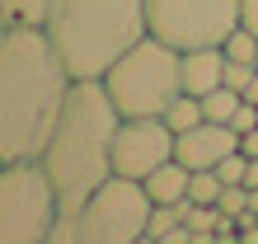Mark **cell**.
Wrapping results in <instances>:
<instances>
[{
  "label": "cell",
  "mask_w": 258,
  "mask_h": 244,
  "mask_svg": "<svg viewBox=\"0 0 258 244\" xmlns=\"http://www.w3.org/2000/svg\"><path fill=\"white\" fill-rule=\"evenodd\" d=\"M42 28L75 80H103L136 42L150 38L146 0H52Z\"/></svg>",
  "instance_id": "3957f363"
},
{
  "label": "cell",
  "mask_w": 258,
  "mask_h": 244,
  "mask_svg": "<svg viewBox=\"0 0 258 244\" xmlns=\"http://www.w3.org/2000/svg\"><path fill=\"white\" fill-rule=\"evenodd\" d=\"M136 244H160V239H155V235H141V239H136Z\"/></svg>",
  "instance_id": "603a6c76"
},
{
  "label": "cell",
  "mask_w": 258,
  "mask_h": 244,
  "mask_svg": "<svg viewBox=\"0 0 258 244\" xmlns=\"http://www.w3.org/2000/svg\"><path fill=\"white\" fill-rule=\"evenodd\" d=\"M230 127H235L239 136H244V132H253V127H258V103H249V99H244V103H239V113L230 117Z\"/></svg>",
  "instance_id": "ac0fdd59"
},
{
  "label": "cell",
  "mask_w": 258,
  "mask_h": 244,
  "mask_svg": "<svg viewBox=\"0 0 258 244\" xmlns=\"http://www.w3.org/2000/svg\"><path fill=\"white\" fill-rule=\"evenodd\" d=\"M239 150V132L230 122H202V127H192L178 136V155L188 169H216L225 155H235Z\"/></svg>",
  "instance_id": "9c48e42d"
},
{
  "label": "cell",
  "mask_w": 258,
  "mask_h": 244,
  "mask_svg": "<svg viewBox=\"0 0 258 244\" xmlns=\"http://www.w3.org/2000/svg\"><path fill=\"white\" fill-rule=\"evenodd\" d=\"M150 38L169 42L174 52L225 47L239 28V0H146Z\"/></svg>",
  "instance_id": "8992f818"
},
{
  "label": "cell",
  "mask_w": 258,
  "mask_h": 244,
  "mask_svg": "<svg viewBox=\"0 0 258 244\" xmlns=\"http://www.w3.org/2000/svg\"><path fill=\"white\" fill-rule=\"evenodd\" d=\"M42 244H80V230H75V216H56V225H52V235L42 239Z\"/></svg>",
  "instance_id": "e0dca14e"
},
{
  "label": "cell",
  "mask_w": 258,
  "mask_h": 244,
  "mask_svg": "<svg viewBox=\"0 0 258 244\" xmlns=\"http://www.w3.org/2000/svg\"><path fill=\"white\" fill-rule=\"evenodd\" d=\"M188 178H192V169L183 160H164L155 174H146L141 183H146V197L155 207H174V202H188Z\"/></svg>",
  "instance_id": "8fae6325"
},
{
  "label": "cell",
  "mask_w": 258,
  "mask_h": 244,
  "mask_svg": "<svg viewBox=\"0 0 258 244\" xmlns=\"http://www.w3.org/2000/svg\"><path fill=\"white\" fill-rule=\"evenodd\" d=\"M75 75L47 28H5L0 38V160H42Z\"/></svg>",
  "instance_id": "6da1fadb"
},
{
  "label": "cell",
  "mask_w": 258,
  "mask_h": 244,
  "mask_svg": "<svg viewBox=\"0 0 258 244\" xmlns=\"http://www.w3.org/2000/svg\"><path fill=\"white\" fill-rule=\"evenodd\" d=\"M244 188H258V160H249V169H244Z\"/></svg>",
  "instance_id": "44dd1931"
},
{
  "label": "cell",
  "mask_w": 258,
  "mask_h": 244,
  "mask_svg": "<svg viewBox=\"0 0 258 244\" xmlns=\"http://www.w3.org/2000/svg\"><path fill=\"white\" fill-rule=\"evenodd\" d=\"M103 89L122 117H164L169 103L183 94V52L160 38H141L103 75Z\"/></svg>",
  "instance_id": "277c9868"
},
{
  "label": "cell",
  "mask_w": 258,
  "mask_h": 244,
  "mask_svg": "<svg viewBox=\"0 0 258 244\" xmlns=\"http://www.w3.org/2000/svg\"><path fill=\"white\" fill-rule=\"evenodd\" d=\"M239 103H244V94H235L230 85H221V89H211L202 99V113H207V122H230L239 113Z\"/></svg>",
  "instance_id": "5bb4252c"
},
{
  "label": "cell",
  "mask_w": 258,
  "mask_h": 244,
  "mask_svg": "<svg viewBox=\"0 0 258 244\" xmlns=\"http://www.w3.org/2000/svg\"><path fill=\"white\" fill-rule=\"evenodd\" d=\"M239 150H244V155H249V160H258V127H253V132H244V136H239Z\"/></svg>",
  "instance_id": "ffe728a7"
},
{
  "label": "cell",
  "mask_w": 258,
  "mask_h": 244,
  "mask_svg": "<svg viewBox=\"0 0 258 244\" xmlns=\"http://www.w3.org/2000/svg\"><path fill=\"white\" fill-rule=\"evenodd\" d=\"M5 28H10V24H5V19H0V38H5Z\"/></svg>",
  "instance_id": "cb8c5ba5"
},
{
  "label": "cell",
  "mask_w": 258,
  "mask_h": 244,
  "mask_svg": "<svg viewBox=\"0 0 258 244\" xmlns=\"http://www.w3.org/2000/svg\"><path fill=\"white\" fill-rule=\"evenodd\" d=\"M188 221V202H174V207H150V225H146V235H155L164 239L174 230V225H183Z\"/></svg>",
  "instance_id": "9a60e30c"
},
{
  "label": "cell",
  "mask_w": 258,
  "mask_h": 244,
  "mask_svg": "<svg viewBox=\"0 0 258 244\" xmlns=\"http://www.w3.org/2000/svg\"><path fill=\"white\" fill-rule=\"evenodd\" d=\"M56 216H61V202L42 160L0 164V244H42Z\"/></svg>",
  "instance_id": "5b68a950"
},
{
  "label": "cell",
  "mask_w": 258,
  "mask_h": 244,
  "mask_svg": "<svg viewBox=\"0 0 258 244\" xmlns=\"http://www.w3.org/2000/svg\"><path fill=\"white\" fill-rule=\"evenodd\" d=\"M221 85H225V52L221 47L183 52V94L207 99L211 89H221Z\"/></svg>",
  "instance_id": "30bf717a"
},
{
  "label": "cell",
  "mask_w": 258,
  "mask_h": 244,
  "mask_svg": "<svg viewBox=\"0 0 258 244\" xmlns=\"http://www.w3.org/2000/svg\"><path fill=\"white\" fill-rule=\"evenodd\" d=\"M239 28H249L258 38V0H239Z\"/></svg>",
  "instance_id": "d6986e66"
},
{
  "label": "cell",
  "mask_w": 258,
  "mask_h": 244,
  "mask_svg": "<svg viewBox=\"0 0 258 244\" xmlns=\"http://www.w3.org/2000/svg\"><path fill=\"white\" fill-rule=\"evenodd\" d=\"M150 197L141 178H122L113 174L89 202L75 211V230L80 244H136L150 225Z\"/></svg>",
  "instance_id": "52a82bcc"
},
{
  "label": "cell",
  "mask_w": 258,
  "mask_h": 244,
  "mask_svg": "<svg viewBox=\"0 0 258 244\" xmlns=\"http://www.w3.org/2000/svg\"><path fill=\"white\" fill-rule=\"evenodd\" d=\"M0 164H5V160H0Z\"/></svg>",
  "instance_id": "d4e9b609"
},
{
  "label": "cell",
  "mask_w": 258,
  "mask_h": 244,
  "mask_svg": "<svg viewBox=\"0 0 258 244\" xmlns=\"http://www.w3.org/2000/svg\"><path fill=\"white\" fill-rule=\"evenodd\" d=\"M244 99H249V103H258V75H253V85L244 89Z\"/></svg>",
  "instance_id": "7402d4cb"
},
{
  "label": "cell",
  "mask_w": 258,
  "mask_h": 244,
  "mask_svg": "<svg viewBox=\"0 0 258 244\" xmlns=\"http://www.w3.org/2000/svg\"><path fill=\"white\" fill-rule=\"evenodd\" d=\"M117 127H122V113L108 99L103 80H75L66 108L56 117V132H52L47 150H42V169H47L66 216H75L113 178Z\"/></svg>",
  "instance_id": "7a4b0ae2"
},
{
  "label": "cell",
  "mask_w": 258,
  "mask_h": 244,
  "mask_svg": "<svg viewBox=\"0 0 258 244\" xmlns=\"http://www.w3.org/2000/svg\"><path fill=\"white\" fill-rule=\"evenodd\" d=\"M230 61H249V66H258V38L249 33V28H235L230 38H225V47H221Z\"/></svg>",
  "instance_id": "2e32d148"
},
{
  "label": "cell",
  "mask_w": 258,
  "mask_h": 244,
  "mask_svg": "<svg viewBox=\"0 0 258 244\" xmlns=\"http://www.w3.org/2000/svg\"><path fill=\"white\" fill-rule=\"evenodd\" d=\"M164 122H169V132H174V136H183V132H192V127H202V122H207V113H202V99L178 94V99L169 103V113H164Z\"/></svg>",
  "instance_id": "4fadbf2b"
},
{
  "label": "cell",
  "mask_w": 258,
  "mask_h": 244,
  "mask_svg": "<svg viewBox=\"0 0 258 244\" xmlns=\"http://www.w3.org/2000/svg\"><path fill=\"white\" fill-rule=\"evenodd\" d=\"M174 155H178V136L169 132L164 117H122L117 141H113V174L146 178Z\"/></svg>",
  "instance_id": "ba28073f"
},
{
  "label": "cell",
  "mask_w": 258,
  "mask_h": 244,
  "mask_svg": "<svg viewBox=\"0 0 258 244\" xmlns=\"http://www.w3.org/2000/svg\"><path fill=\"white\" fill-rule=\"evenodd\" d=\"M52 0H0V19L10 28H42Z\"/></svg>",
  "instance_id": "7c38bea8"
}]
</instances>
